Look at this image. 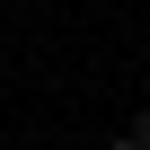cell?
<instances>
[{
	"label": "cell",
	"mask_w": 150,
	"mask_h": 150,
	"mask_svg": "<svg viewBox=\"0 0 150 150\" xmlns=\"http://www.w3.org/2000/svg\"><path fill=\"white\" fill-rule=\"evenodd\" d=\"M132 141H141V150H150V106H132Z\"/></svg>",
	"instance_id": "1"
},
{
	"label": "cell",
	"mask_w": 150,
	"mask_h": 150,
	"mask_svg": "<svg viewBox=\"0 0 150 150\" xmlns=\"http://www.w3.org/2000/svg\"><path fill=\"white\" fill-rule=\"evenodd\" d=\"M106 150H141V141H132V132H124V141H106Z\"/></svg>",
	"instance_id": "2"
}]
</instances>
